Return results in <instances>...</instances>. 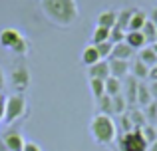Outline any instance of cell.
I'll list each match as a JSON object with an SVG mask.
<instances>
[{
	"instance_id": "37",
	"label": "cell",
	"mask_w": 157,
	"mask_h": 151,
	"mask_svg": "<svg viewBox=\"0 0 157 151\" xmlns=\"http://www.w3.org/2000/svg\"><path fill=\"white\" fill-rule=\"evenodd\" d=\"M4 105H6V101L0 104V121H4Z\"/></svg>"
},
{
	"instance_id": "13",
	"label": "cell",
	"mask_w": 157,
	"mask_h": 151,
	"mask_svg": "<svg viewBox=\"0 0 157 151\" xmlns=\"http://www.w3.org/2000/svg\"><path fill=\"white\" fill-rule=\"evenodd\" d=\"M125 44L129 48H133V50H143L147 46L141 32H125Z\"/></svg>"
},
{
	"instance_id": "36",
	"label": "cell",
	"mask_w": 157,
	"mask_h": 151,
	"mask_svg": "<svg viewBox=\"0 0 157 151\" xmlns=\"http://www.w3.org/2000/svg\"><path fill=\"white\" fill-rule=\"evenodd\" d=\"M149 20H151V22H153L155 26H157V6H155V8H151V14H149Z\"/></svg>"
},
{
	"instance_id": "4",
	"label": "cell",
	"mask_w": 157,
	"mask_h": 151,
	"mask_svg": "<svg viewBox=\"0 0 157 151\" xmlns=\"http://www.w3.org/2000/svg\"><path fill=\"white\" fill-rule=\"evenodd\" d=\"M149 145L143 139L141 129H131V131L121 133L119 137V151H147Z\"/></svg>"
},
{
	"instance_id": "34",
	"label": "cell",
	"mask_w": 157,
	"mask_h": 151,
	"mask_svg": "<svg viewBox=\"0 0 157 151\" xmlns=\"http://www.w3.org/2000/svg\"><path fill=\"white\" fill-rule=\"evenodd\" d=\"M147 80H151V81H157V64L153 68H149V77Z\"/></svg>"
},
{
	"instance_id": "7",
	"label": "cell",
	"mask_w": 157,
	"mask_h": 151,
	"mask_svg": "<svg viewBox=\"0 0 157 151\" xmlns=\"http://www.w3.org/2000/svg\"><path fill=\"white\" fill-rule=\"evenodd\" d=\"M2 141L10 151H22L24 145H26V141H24V137H22L20 131H6L2 135Z\"/></svg>"
},
{
	"instance_id": "22",
	"label": "cell",
	"mask_w": 157,
	"mask_h": 151,
	"mask_svg": "<svg viewBox=\"0 0 157 151\" xmlns=\"http://www.w3.org/2000/svg\"><path fill=\"white\" fill-rule=\"evenodd\" d=\"M90 92H92L94 100H100V97L105 96V81L101 80H94V77H90Z\"/></svg>"
},
{
	"instance_id": "24",
	"label": "cell",
	"mask_w": 157,
	"mask_h": 151,
	"mask_svg": "<svg viewBox=\"0 0 157 151\" xmlns=\"http://www.w3.org/2000/svg\"><path fill=\"white\" fill-rule=\"evenodd\" d=\"M131 12L133 10H121L117 12V22H115V28H119V30L127 32V26H129V18H131Z\"/></svg>"
},
{
	"instance_id": "23",
	"label": "cell",
	"mask_w": 157,
	"mask_h": 151,
	"mask_svg": "<svg viewBox=\"0 0 157 151\" xmlns=\"http://www.w3.org/2000/svg\"><path fill=\"white\" fill-rule=\"evenodd\" d=\"M141 34H143V38H145V42H147V44H153V42H155V38H157V26H155L153 22H151L149 18H147V22L143 24Z\"/></svg>"
},
{
	"instance_id": "19",
	"label": "cell",
	"mask_w": 157,
	"mask_h": 151,
	"mask_svg": "<svg viewBox=\"0 0 157 151\" xmlns=\"http://www.w3.org/2000/svg\"><path fill=\"white\" fill-rule=\"evenodd\" d=\"M137 60H141L147 68H153L155 64H157V54L153 52V48H151V46H145L143 50H139Z\"/></svg>"
},
{
	"instance_id": "15",
	"label": "cell",
	"mask_w": 157,
	"mask_h": 151,
	"mask_svg": "<svg viewBox=\"0 0 157 151\" xmlns=\"http://www.w3.org/2000/svg\"><path fill=\"white\" fill-rule=\"evenodd\" d=\"M127 115H129V121H131V125H133V129H143V127L147 125V119H145V113H143V109L131 108Z\"/></svg>"
},
{
	"instance_id": "27",
	"label": "cell",
	"mask_w": 157,
	"mask_h": 151,
	"mask_svg": "<svg viewBox=\"0 0 157 151\" xmlns=\"http://www.w3.org/2000/svg\"><path fill=\"white\" fill-rule=\"evenodd\" d=\"M96 104H98V109H100L98 113H104V115H113V109H111V97L109 96L100 97Z\"/></svg>"
},
{
	"instance_id": "21",
	"label": "cell",
	"mask_w": 157,
	"mask_h": 151,
	"mask_svg": "<svg viewBox=\"0 0 157 151\" xmlns=\"http://www.w3.org/2000/svg\"><path fill=\"white\" fill-rule=\"evenodd\" d=\"M111 109H113V115H123V113H127V101H125V97H123V93L111 97Z\"/></svg>"
},
{
	"instance_id": "9",
	"label": "cell",
	"mask_w": 157,
	"mask_h": 151,
	"mask_svg": "<svg viewBox=\"0 0 157 151\" xmlns=\"http://www.w3.org/2000/svg\"><path fill=\"white\" fill-rule=\"evenodd\" d=\"M88 74L90 77H94V80H101L105 81L107 77H109V64H107V60H100L98 64H94V66L88 68Z\"/></svg>"
},
{
	"instance_id": "35",
	"label": "cell",
	"mask_w": 157,
	"mask_h": 151,
	"mask_svg": "<svg viewBox=\"0 0 157 151\" xmlns=\"http://www.w3.org/2000/svg\"><path fill=\"white\" fill-rule=\"evenodd\" d=\"M149 92H151V96H153V100L157 101V81H151L149 84Z\"/></svg>"
},
{
	"instance_id": "11",
	"label": "cell",
	"mask_w": 157,
	"mask_h": 151,
	"mask_svg": "<svg viewBox=\"0 0 157 151\" xmlns=\"http://www.w3.org/2000/svg\"><path fill=\"white\" fill-rule=\"evenodd\" d=\"M133 48H129L125 42H119V44H113V50H111V56L109 58H115V60H127L129 62V58L133 56Z\"/></svg>"
},
{
	"instance_id": "40",
	"label": "cell",
	"mask_w": 157,
	"mask_h": 151,
	"mask_svg": "<svg viewBox=\"0 0 157 151\" xmlns=\"http://www.w3.org/2000/svg\"><path fill=\"white\" fill-rule=\"evenodd\" d=\"M147 151H157V141H155V143H151V145H149V149H147Z\"/></svg>"
},
{
	"instance_id": "41",
	"label": "cell",
	"mask_w": 157,
	"mask_h": 151,
	"mask_svg": "<svg viewBox=\"0 0 157 151\" xmlns=\"http://www.w3.org/2000/svg\"><path fill=\"white\" fill-rule=\"evenodd\" d=\"M2 101H6V96H4V93L0 92V104H2Z\"/></svg>"
},
{
	"instance_id": "20",
	"label": "cell",
	"mask_w": 157,
	"mask_h": 151,
	"mask_svg": "<svg viewBox=\"0 0 157 151\" xmlns=\"http://www.w3.org/2000/svg\"><path fill=\"white\" fill-rule=\"evenodd\" d=\"M131 76H133L135 80H147V77H149V68H147L141 60H135L133 66H131Z\"/></svg>"
},
{
	"instance_id": "28",
	"label": "cell",
	"mask_w": 157,
	"mask_h": 151,
	"mask_svg": "<svg viewBox=\"0 0 157 151\" xmlns=\"http://www.w3.org/2000/svg\"><path fill=\"white\" fill-rule=\"evenodd\" d=\"M28 48H30V44H28V40L22 36V38H20L18 42H16L14 46L10 48V52H14L16 56H26V54H28Z\"/></svg>"
},
{
	"instance_id": "16",
	"label": "cell",
	"mask_w": 157,
	"mask_h": 151,
	"mask_svg": "<svg viewBox=\"0 0 157 151\" xmlns=\"http://www.w3.org/2000/svg\"><path fill=\"white\" fill-rule=\"evenodd\" d=\"M115 22H117V12L115 10H105L98 16V26L107 28V30H111L115 26Z\"/></svg>"
},
{
	"instance_id": "12",
	"label": "cell",
	"mask_w": 157,
	"mask_h": 151,
	"mask_svg": "<svg viewBox=\"0 0 157 151\" xmlns=\"http://www.w3.org/2000/svg\"><path fill=\"white\" fill-rule=\"evenodd\" d=\"M147 22V16L145 12L141 10H133L131 12V18H129V26H127V32H141L143 24Z\"/></svg>"
},
{
	"instance_id": "33",
	"label": "cell",
	"mask_w": 157,
	"mask_h": 151,
	"mask_svg": "<svg viewBox=\"0 0 157 151\" xmlns=\"http://www.w3.org/2000/svg\"><path fill=\"white\" fill-rule=\"evenodd\" d=\"M22 151H42V149H40V145L34 143V141H26V145H24Z\"/></svg>"
},
{
	"instance_id": "32",
	"label": "cell",
	"mask_w": 157,
	"mask_h": 151,
	"mask_svg": "<svg viewBox=\"0 0 157 151\" xmlns=\"http://www.w3.org/2000/svg\"><path fill=\"white\" fill-rule=\"evenodd\" d=\"M121 125H123V133H125V131H131V129H133V125H131L129 115H127V113H123V115H121Z\"/></svg>"
},
{
	"instance_id": "5",
	"label": "cell",
	"mask_w": 157,
	"mask_h": 151,
	"mask_svg": "<svg viewBox=\"0 0 157 151\" xmlns=\"http://www.w3.org/2000/svg\"><path fill=\"white\" fill-rule=\"evenodd\" d=\"M10 81H12V88L16 89L14 93H24V92H26V88L30 85V72H28V66L24 62L14 64Z\"/></svg>"
},
{
	"instance_id": "1",
	"label": "cell",
	"mask_w": 157,
	"mask_h": 151,
	"mask_svg": "<svg viewBox=\"0 0 157 151\" xmlns=\"http://www.w3.org/2000/svg\"><path fill=\"white\" fill-rule=\"evenodd\" d=\"M44 16L60 28H70L80 18V8L76 0H40Z\"/></svg>"
},
{
	"instance_id": "42",
	"label": "cell",
	"mask_w": 157,
	"mask_h": 151,
	"mask_svg": "<svg viewBox=\"0 0 157 151\" xmlns=\"http://www.w3.org/2000/svg\"><path fill=\"white\" fill-rule=\"evenodd\" d=\"M151 48H153V52L157 54V42H153V44H151Z\"/></svg>"
},
{
	"instance_id": "43",
	"label": "cell",
	"mask_w": 157,
	"mask_h": 151,
	"mask_svg": "<svg viewBox=\"0 0 157 151\" xmlns=\"http://www.w3.org/2000/svg\"><path fill=\"white\" fill-rule=\"evenodd\" d=\"M155 42H157V38H155Z\"/></svg>"
},
{
	"instance_id": "39",
	"label": "cell",
	"mask_w": 157,
	"mask_h": 151,
	"mask_svg": "<svg viewBox=\"0 0 157 151\" xmlns=\"http://www.w3.org/2000/svg\"><path fill=\"white\" fill-rule=\"evenodd\" d=\"M0 151H10V149L6 147V145H4V141H2V139H0Z\"/></svg>"
},
{
	"instance_id": "2",
	"label": "cell",
	"mask_w": 157,
	"mask_h": 151,
	"mask_svg": "<svg viewBox=\"0 0 157 151\" xmlns=\"http://www.w3.org/2000/svg\"><path fill=\"white\" fill-rule=\"evenodd\" d=\"M90 133L98 145H111L117 137V127H115V121L111 119V115L96 113L90 121Z\"/></svg>"
},
{
	"instance_id": "29",
	"label": "cell",
	"mask_w": 157,
	"mask_h": 151,
	"mask_svg": "<svg viewBox=\"0 0 157 151\" xmlns=\"http://www.w3.org/2000/svg\"><path fill=\"white\" fill-rule=\"evenodd\" d=\"M96 48H98V54H100L101 60H109L111 50H113V44H111L109 40H107V42H101V44H96Z\"/></svg>"
},
{
	"instance_id": "38",
	"label": "cell",
	"mask_w": 157,
	"mask_h": 151,
	"mask_svg": "<svg viewBox=\"0 0 157 151\" xmlns=\"http://www.w3.org/2000/svg\"><path fill=\"white\" fill-rule=\"evenodd\" d=\"M2 88H4V72L0 68V92H2Z\"/></svg>"
},
{
	"instance_id": "26",
	"label": "cell",
	"mask_w": 157,
	"mask_h": 151,
	"mask_svg": "<svg viewBox=\"0 0 157 151\" xmlns=\"http://www.w3.org/2000/svg\"><path fill=\"white\" fill-rule=\"evenodd\" d=\"M107 40H109V30H107V28H101V26H96V30H94V34H92V44L96 46V44L107 42Z\"/></svg>"
},
{
	"instance_id": "6",
	"label": "cell",
	"mask_w": 157,
	"mask_h": 151,
	"mask_svg": "<svg viewBox=\"0 0 157 151\" xmlns=\"http://www.w3.org/2000/svg\"><path fill=\"white\" fill-rule=\"evenodd\" d=\"M107 64H109V74L113 77H117V80H121V77H127L129 76V62L127 60H115V58H109L107 60Z\"/></svg>"
},
{
	"instance_id": "18",
	"label": "cell",
	"mask_w": 157,
	"mask_h": 151,
	"mask_svg": "<svg viewBox=\"0 0 157 151\" xmlns=\"http://www.w3.org/2000/svg\"><path fill=\"white\" fill-rule=\"evenodd\" d=\"M121 92H123L121 80H117V77H113V76L107 77V80H105V96L115 97V96H119Z\"/></svg>"
},
{
	"instance_id": "31",
	"label": "cell",
	"mask_w": 157,
	"mask_h": 151,
	"mask_svg": "<svg viewBox=\"0 0 157 151\" xmlns=\"http://www.w3.org/2000/svg\"><path fill=\"white\" fill-rule=\"evenodd\" d=\"M109 42L111 44H119V42H125V32L119 30V28H111L109 30Z\"/></svg>"
},
{
	"instance_id": "30",
	"label": "cell",
	"mask_w": 157,
	"mask_h": 151,
	"mask_svg": "<svg viewBox=\"0 0 157 151\" xmlns=\"http://www.w3.org/2000/svg\"><path fill=\"white\" fill-rule=\"evenodd\" d=\"M141 135H143V139L147 141V145H151V143L157 141V129L153 125H145V127L141 129Z\"/></svg>"
},
{
	"instance_id": "8",
	"label": "cell",
	"mask_w": 157,
	"mask_h": 151,
	"mask_svg": "<svg viewBox=\"0 0 157 151\" xmlns=\"http://www.w3.org/2000/svg\"><path fill=\"white\" fill-rule=\"evenodd\" d=\"M137 85H139V80H135L133 76H127L125 77V101L127 105L135 108L137 105Z\"/></svg>"
},
{
	"instance_id": "14",
	"label": "cell",
	"mask_w": 157,
	"mask_h": 151,
	"mask_svg": "<svg viewBox=\"0 0 157 151\" xmlns=\"http://www.w3.org/2000/svg\"><path fill=\"white\" fill-rule=\"evenodd\" d=\"M100 54H98V48L94 46V44H90V46H86L84 50H82V62L86 64V66H94V64L100 62Z\"/></svg>"
},
{
	"instance_id": "25",
	"label": "cell",
	"mask_w": 157,
	"mask_h": 151,
	"mask_svg": "<svg viewBox=\"0 0 157 151\" xmlns=\"http://www.w3.org/2000/svg\"><path fill=\"white\" fill-rule=\"evenodd\" d=\"M143 113H145L147 125H155L157 123V101L153 100L149 105H145V108H143Z\"/></svg>"
},
{
	"instance_id": "10",
	"label": "cell",
	"mask_w": 157,
	"mask_h": 151,
	"mask_svg": "<svg viewBox=\"0 0 157 151\" xmlns=\"http://www.w3.org/2000/svg\"><path fill=\"white\" fill-rule=\"evenodd\" d=\"M20 38H22V34H20L18 30H14V28H4V30L0 32V46H4V48L10 50Z\"/></svg>"
},
{
	"instance_id": "3",
	"label": "cell",
	"mask_w": 157,
	"mask_h": 151,
	"mask_svg": "<svg viewBox=\"0 0 157 151\" xmlns=\"http://www.w3.org/2000/svg\"><path fill=\"white\" fill-rule=\"evenodd\" d=\"M26 113V97L22 93H12L6 97L4 105V123H14Z\"/></svg>"
},
{
	"instance_id": "17",
	"label": "cell",
	"mask_w": 157,
	"mask_h": 151,
	"mask_svg": "<svg viewBox=\"0 0 157 151\" xmlns=\"http://www.w3.org/2000/svg\"><path fill=\"white\" fill-rule=\"evenodd\" d=\"M151 101H153V96H151V92H149V84L139 81V85H137V105L145 108Z\"/></svg>"
}]
</instances>
